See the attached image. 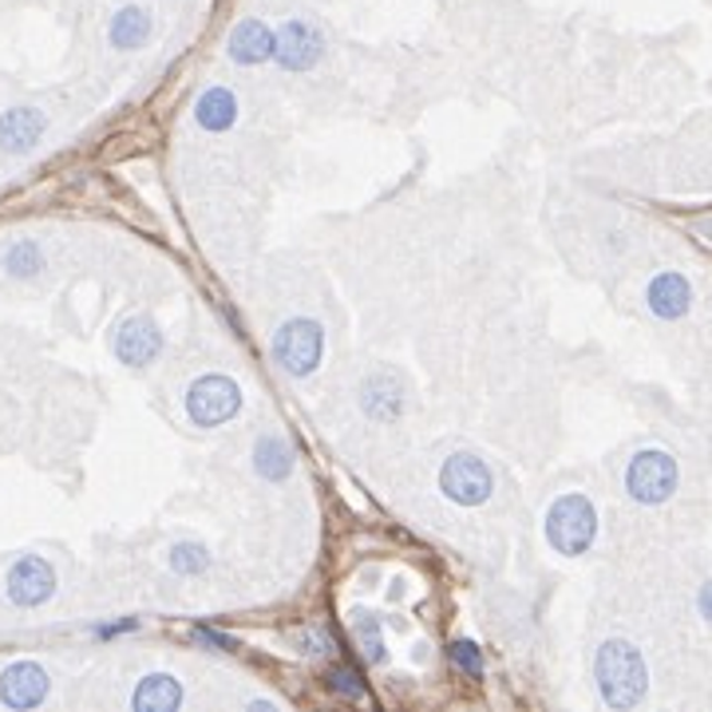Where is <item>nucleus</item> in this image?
<instances>
[{
  "mask_svg": "<svg viewBox=\"0 0 712 712\" xmlns=\"http://www.w3.org/2000/svg\"><path fill=\"white\" fill-rule=\"evenodd\" d=\"M594 681H598V697L609 709H638L650 692V669L645 657L633 641L609 638L598 645L594 657Z\"/></svg>",
  "mask_w": 712,
  "mask_h": 712,
  "instance_id": "obj_1",
  "label": "nucleus"
},
{
  "mask_svg": "<svg viewBox=\"0 0 712 712\" xmlns=\"http://www.w3.org/2000/svg\"><path fill=\"white\" fill-rule=\"evenodd\" d=\"M542 530H547V542L558 555L579 558V555H586V550L594 547V538H598V511H594V503H590L586 495H574V491H570V495H558L555 503H550Z\"/></svg>",
  "mask_w": 712,
  "mask_h": 712,
  "instance_id": "obj_2",
  "label": "nucleus"
},
{
  "mask_svg": "<svg viewBox=\"0 0 712 712\" xmlns=\"http://www.w3.org/2000/svg\"><path fill=\"white\" fill-rule=\"evenodd\" d=\"M681 483V471H677V459L661 447H645L630 459L626 467V495L641 506H661L669 503L673 491Z\"/></svg>",
  "mask_w": 712,
  "mask_h": 712,
  "instance_id": "obj_3",
  "label": "nucleus"
},
{
  "mask_svg": "<svg viewBox=\"0 0 712 712\" xmlns=\"http://www.w3.org/2000/svg\"><path fill=\"white\" fill-rule=\"evenodd\" d=\"M325 357V329L313 317H290L273 332V361L290 376H310Z\"/></svg>",
  "mask_w": 712,
  "mask_h": 712,
  "instance_id": "obj_4",
  "label": "nucleus"
},
{
  "mask_svg": "<svg viewBox=\"0 0 712 712\" xmlns=\"http://www.w3.org/2000/svg\"><path fill=\"white\" fill-rule=\"evenodd\" d=\"M440 491L455 506H483L487 499L495 495V471L475 452H455L440 467Z\"/></svg>",
  "mask_w": 712,
  "mask_h": 712,
  "instance_id": "obj_5",
  "label": "nucleus"
},
{
  "mask_svg": "<svg viewBox=\"0 0 712 712\" xmlns=\"http://www.w3.org/2000/svg\"><path fill=\"white\" fill-rule=\"evenodd\" d=\"M242 412V388H237L230 376H198L190 388H186V416L198 423V428H222L226 420Z\"/></svg>",
  "mask_w": 712,
  "mask_h": 712,
  "instance_id": "obj_6",
  "label": "nucleus"
},
{
  "mask_svg": "<svg viewBox=\"0 0 712 712\" xmlns=\"http://www.w3.org/2000/svg\"><path fill=\"white\" fill-rule=\"evenodd\" d=\"M320 56H325V36L317 32V24L285 21L278 28L273 60H278L285 72H310V68H317L320 63Z\"/></svg>",
  "mask_w": 712,
  "mask_h": 712,
  "instance_id": "obj_7",
  "label": "nucleus"
},
{
  "mask_svg": "<svg viewBox=\"0 0 712 712\" xmlns=\"http://www.w3.org/2000/svg\"><path fill=\"white\" fill-rule=\"evenodd\" d=\"M4 590H9L12 606L36 609V606H44V602L56 594V570L48 567L44 558L24 555L21 562L9 570V582H4Z\"/></svg>",
  "mask_w": 712,
  "mask_h": 712,
  "instance_id": "obj_8",
  "label": "nucleus"
},
{
  "mask_svg": "<svg viewBox=\"0 0 712 712\" xmlns=\"http://www.w3.org/2000/svg\"><path fill=\"white\" fill-rule=\"evenodd\" d=\"M48 689L52 681L36 661H16L0 673V704H9V709H36L48 701Z\"/></svg>",
  "mask_w": 712,
  "mask_h": 712,
  "instance_id": "obj_9",
  "label": "nucleus"
},
{
  "mask_svg": "<svg viewBox=\"0 0 712 712\" xmlns=\"http://www.w3.org/2000/svg\"><path fill=\"white\" fill-rule=\"evenodd\" d=\"M163 352V332L151 317H127L119 329H115V357L131 369H143Z\"/></svg>",
  "mask_w": 712,
  "mask_h": 712,
  "instance_id": "obj_10",
  "label": "nucleus"
},
{
  "mask_svg": "<svg viewBox=\"0 0 712 712\" xmlns=\"http://www.w3.org/2000/svg\"><path fill=\"white\" fill-rule=\"evenodd\" d=\"M645 305L657 320H681L692 310V285L677 269H661L645 285Z\"/></svg>",
  "mask_w": 712,
  "mask_h": 712,
  "instance_id": "obj_11",
  "label": "nucleus"
},
{
  "mask_svg": "<svg viewBox=\"0 0 712 712\" xmlns=\"http://www.w3.org/2000/svg\"><path fill=\"white\" fill-rule=\"evenodd\" d=\"M361 408L376 423H393L408 408V393H404V384L396 381L393 372H372L369 381L361 384Z\"/></svg>",
  "mask_w": 712,
  "mask_h": 712,
  "instance_id": "obj_12",
  "label": "nucleus"
},
{
  "mask_svg": "<svg viewBox=\"0 0 712 712\" xmlns=\"http://www.w3.org/2000/svg\"><path fill=\"white\" fill-rule=\"evenodd\" d=\"M226 48H230V60H234V63H246V68H254V63L273 60L278 32L269 28V24H261V21H242L234 32H230Z\"/></svg>",
  "mask_w": 712,
  "mask_h": 712,
  "instance_id": "obj_13",
  "label": "nucleus"
},
{
  "mask_svg": "<svg viewBox=\"0 0 712 712\" xmlns=\"http://www.w3.org/2000/svg\"><path fill=\"white\" fill-rule=\"evenodd\" d=\"M44 127H48V119L36 107H12V112L0 115V147L12 155H24L44 139Z\"/></svg>",
  "mask_w": 712,
  "mask_h": 712,
  "instance_id": "obj_14",
  "label": "nucleus"
},
{
  "mask_svg": "<svg viewBox=\"0 0 712 712\" xmlns=\"http://www.w3.org/2000/svg\"><path fill=\"white\" fill-rule=\"evenodd\" d=\"M178 704H183V685L171 673H151L131 692V709L139 712H171Z\"/></svg>",
  "mask_w": 712,
  "mask_h": 712,
  "instance_id": "obj_15",
  "label": "nucleus"
},
{
  "mask_svg": "<svg viewBox=\"0 0 712 712\" xmlns=\"http://www.w3.org/2000/svg\"><path fill=\"white\" fill-rule=\"evenodd\" d=\"M195 119L202 131H230L237 124V100L230 87H207V92L198 95L195 104Z\"/></svg>",
  "mask_w": 712,
  "mask_h": 712,
  "instance_id": "obj_16",
  "label": "nucleus"
},
{
  "mask_svg": "<svg viewBox=\"0 0 712 712\" xmlns=\"http://www.w3.org/2000/svg\"><path fill=\"white\" fill-rule=\"evenodd\" d=\"M254 471L269 483H285L293 475V452L281 435H261L254 444Z\"/></svg>",
  "mask_w": 712,
  "mask_h": 712,
  "instance_id": "obj_17",
  "label": "nucleus"
},
{
  "mask_svg": "<svg viewBox=\"0 0 712 712\" xmlns=\"http://www.w3.org/2000/svg\"><path fill=\"white\" fill-rule=\"evenodd\" d=\"M107 36H112L115 48H124V52H131V48H143L147 40H151V12L139 9V4H127V9H119L112 16V28H107Z\"/></svg>",
  "mask_w": 712,
  "mask_h": 712,
  "instance_id": "obj_18",
  "label": "nucleus"
},
{
  "mask_svg": "<svg viewBox=\"0 0 712 712\" xmlns=\"http://www.w3.org/2000/svg\"><path fill=\"white\" fill-rule=\"evenodd\" d=\"M4 269H9L12 278H36L44 269V249L36 246V242H12L9 249H4Z\"/></svg>",
  "mask_w": 712,
  "mask_h": 712,
  "instance_id": "obj_19",
  "label": "nucleus"
},
{
  "mask_svg": "<svg viewBox=\"0 0 712 712\" xmlns=\"http://www.w3.org/2000/svg\"><path fill=\"white\" fill-rule=\"evenodd\" d=\"M166 562H171V570L183 574V579H198V574H207L210 570V555L202 542H175Z\"/></svg>",
  "mask_w": 712,
  "mask_h": 712,
  "instance_id": "obj_20",
  "label": "nucleus"
},
{
  "mask_svg": "<svg viewBox=\"0 0 712 712\" xmlns=\"http://www.w3.org/2000/svg\"><path fill=\"white\" fill-rule=\"evenodd\" d=\"M352 626H357V638H361V645H364V657L384 661V641H381V626H376V618H369V614H357V618H352Z\"/></svg>",
  "mask_w": 712,
  "mask_h": 712,
  "instance_id": "obj_21",
  "label": "nucleus"
},
{
  "mask_svg": "<svg viewBox=\"0 0 712 712\" xmlns=\"http://www.w3.org/2000/svg\"><path fill=\"white\" fill-rule=\"evenodd\" d=\"M325 685H329L332 692H341V697H352V701H364V685L361 677L352 669H345V665H332L329 673H325Z\"/></svg>",
  "mask_w": 712,
  "mask_h": 712,
  "instance_id": "obj_22",
  "label": "nucleus"
},
{
  "mask_svg": "<svg viewBox=\"0 0 712 712\" xmlns=\"http://www.w3.org/2000/svg\"><path fill=\"white\" fill-rule=\"evenodd\" d=\"M447 657H452L464 673H471V677L483 673V650H479L475 641H452V645H447Z\"/></svg>",
  "mask_w": 712,
  "mask_h": 712,
  "instance_id": "obj_23",
  "label": "nucleus"
},
{
  "mask_svg": "<svg viewBox=\"0 0 712 712\" xmlns=\"http://www.w3.org/2000/svg\"><path fill=\"white\" fill-rule=\"evenodd\" d=\"M195 641L210 645L214 653H230V650H234V638H226V633L210 630V626H195Z\"/></svg>",
  "mask_w": 712,
  "mask_h": 712,
  "instance_id": "obj_24",
  "label": "nucleus"
},
{
  "mask_svg": "<svg viewBox=\"0 0 712 712\" xmlns=\"http://www.w3.org/2000/svg\"><path fill=\"white\" fill-rule=\"evenodd\" d=\"M297 645H305L301 653H313V657H317V653H329L332 641H329V633H320V630H301Z\"/></svg>",
  "mask_w": 712,
  "mask_h": 712,
  "instance_id": "obj_25",
  "label": "nucleus"
},
{
  "mask_svg": "<svg viewBox=\"0 0 712 712\" xmlns=\"http://www.w3.org/2000/svg\"><path fill=\"white\" fill-rule=\"evenodd\" d=\"M139 630V621L127 618V621H112V626H95V638H119V633H131Z\"/></svg>",
  "mask_w": 712,
  "mask_h": 712,
  "instance_id": "obj_26",
  "label": "nucleus"
},
{
  "mask_svg": "<svg viewBox=\"0 0 712 712\" xmlns=\"http://www.w3.org/2000/svg\"><path fill=\"white\" fill-rule=\"evenodd\" d=\"M697 609H701V618L712 621V582H704L701 594H697Z\"/></svg>",
  "mask_w": 712,
  "mask_h": 712,
  "instance_id": "obj_27",
  "label": "nucleus"
},
{
  "mask_svg": "<svg viewBox=\"0 0 712 712\" xmlns=\"http://www.w3.org/2000/svg\"><path fill=\"white\" fill-rule=\"evenodd\" d=\"M249 709H278V701H261L258 697V701H249Z\"/></svg>",
  "mask_w": 712,
  "mask_h": 712,
  "instance_id": "obj_28",
  "label": "nucleus"
}]
</instances>
